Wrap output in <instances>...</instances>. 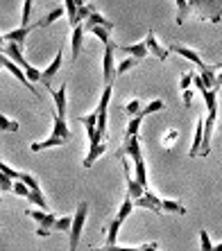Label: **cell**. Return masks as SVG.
I'll list each match as a JSON object with an SVG mask.
<instances>
[{"label": "cell", "mask_w": 222, "mask_h": 251, "mask_svg": "<svg viewBox=\"0 0 222 251\" xmlns=\"http://www.w3.org/2000/svg\"><path fill=\"white\" fill-rule=\"evenodd\" d=\"M191 14H195L202 21L220 23L222 21V0H188Z\"/></svg>", "instance_id": "cell-1"}, {"label": "cell", "mask_w": 222, "mask_h": 251, "mask_svg": "<svg viewBox=\"0 0 222 251\" xmlns=\"http://www.w3.org/2000/svg\"><path fill=\"white\" fill-rule=\"evenodd\" d=\"M86 215H88V201H80V206H77V213L73 215L70 231H68L70 251H77V242H80V235H82V228H84V222H86Z\"/></svg>", "instance_id": "cell-2"}, {"label": "cell", "mask_w": 222, "mask_h": 251, "mask_svg": "<svg viewBox=\"0 0 222 251\" xmlns=\"http://www.w3.org/2000/svg\"><path fill=\"white\" fill-rule=\"evenodd\" d=\"M116 43L111 41L105 46V59H102V75H105V86H111L113 79H116V68H113V50H116Z\"/></svg>", "instance_id": "cell-3"}, {"label": "cell", "mask_w": 222, "mask_h": 251, "mask_svg": "<svg viewBox=\"0 0 222 251\" xmlns=\"http://www.w3.org/2000/svg\"><path fill=\"white\" fill-rule=\"evenodd\" d=\"M77 120L84 125V129H86L88 147H91V145H100V143H102V138H100V134H98V111H91V113H86V116H80Z\"/></svg>", "instance_id": "cell-4"}, {"label": "cell", "mask_w": 222, "mask_h": 251, "mask_svg": "<svg viewBox=\"0 0 222 251\" xmlns=\"http://www.w3.org/2000/svg\"><path fill=\"white\" fill-rule=\"evenodd\" d=\"M28 215L34 220L36 224H39V228H46V231H50L53 233L55 231V224H57V217L53 215V213H48V210H28Z\"/></svg>", "instance_id": "cell-5"}, {"label": "cell", "mask_w": 222, "mask_h": 251, "mask_svg": "<svg viewBox=\"0 0 222 251\" xmlns=\"http://www.w3.org/2000/svg\"><path fill=\"white\" fill-rule=\"evenodd\" d=\"M134 206H139V208H150L152 213H157V215H161V213H164V210H161V197H157L150 188L143 193V197L136 199Z\"/></svg>", "instance_id": "cell-6"}, {"label": "cell", "mask_w": 222, "mask_h": 251, "mask_svg": "<svg viewBox=\"0 0 222 251\" xmlns=\"http://www.w3.org/2000/svg\"><path fill=\"white\" fill-rule=\"evenodd\" d=\"M2 52L12 59L16 66H21V68H23V73H25V68H28V66H32L28 59H25V54H23V46H18V43H5Z\"/></svg>", "instance_id": "cell-7"}, {"label": "cell", "mask_w": 222, "mask_h": 251, "mask_svg": "<svg viewBox=\"0 0 222 251\" xmlns=\"http://www.w3.org/2000/svg\"><path fill=\"white\" fill-rule=\"evenodd\" d=\"M145 46H147V52H152L159 61H166V59H168V54H170L168 48H164L161 43L157 41V34H154L152 29H150V32H147V36H145Z\"/></svg>", "instance_id": "cell-8"}, {"label": "cell", "mask_w": 222, "mask_h": 251, "mask_svg": "<svg viewBox=\"0 0 222 251\" xmlns=\"http://www.w3.org/2000/svg\"><path fill=\"white\" fill-rule=\"evenodd\" d=\"M123 170H125V179H127V197L129 199H140L143 197V193H145L147 188H143L136 179H132V175H129V163L127 161H123Z\"/></svg>", "instance_id": "cell-9"}, {"label": "cell", "mask_w": 222, "mask_h": 251, "mask_svg": "<svg viewBox=\"0 0 222 251\" xmlns=\"http://www.w3.org/2000/svg\"><path fill=\"white\" fill-rule=\"evenodd\" d=\"M61 61H64V54H61V50H59L57 54H55V59L48 64V68L41 73V82L46 88H50V84H53V77L59 73V68H61Z\"/></svg>", "instance_id": "cell-10"}, {"label": "cell", "mask_w": 222, "mask_h": 251, "mask_svg": "<svg viewBox=\"0 0 222 251\" xmlns=\"http://www.w3.org/2000/svg\"><path fill=\"white\" fill-rule=\"evenodd\" d=\"M202 143H204V118H197L195 123V136H193V145H191V158H197L202 152Z\"/></svg>", "instance_id": "cell-11"}, {"label": "cell", "mask_w": 222, "mask_h": 251, "mask_svg": "<svg viewBox=\"0 0 222 251\" xmlns=\"http://www.w3.org/2000/svg\"><path fill=\"white\" fill-rule=\"evenodd\" d=\"M82 39H84V23L75 25L73 27V39H70V61L75 64L77 57H80V50H82Z\"/></svg>", "instance_id": "cell-12"}, {"label": "cell", "mask_w": 222, "mask_h": 251, "mask_svg": "<svg viewBox=\"0 0 222 251\" xmlns=\"http://www.w3.org/2000/svg\"><path fill=\"white\" fill-rule=\"evenodd\" d=\"M170 50H172V52H177V54H179V57L188 59V61H193V64L197 66L199 70H202V68H204V66H206V64H204V59L199 57V54L195 52L193 48H186V46H179V43H175V46L170 48Z\"/></svg>", "instance_id": "cell-13"}, {"label": "cell", "mask_w": 222, "mask_h": 251, "mask_svg": "<svg viewBox=\"0 0 222 251\" xmlns=\"http://www.w3.org/2000/svg\"><path fill=\"white\" fill-rule=\"evenodd\" d=\"M39 25L32 23L29 27H16L12 29V32H7L5 34V43H18V46H23L25 48V39H28V34L32 32V29H36Z\"/></svg>", "instance_id": "cell-14"}, {"label": "cell", "mask_w": 222, "mask_h": 251, "mask_svg": "<svg viewBox=\"0 0 222 251\" xmlns=\"http://www.w3.org/2000/svg\"><path fill=\"white\" fill-rule=\"evenodd\" d=\"M59 145H66V140L53 131V134L48 136L46 140H41V143H32L29 150H32V152H41V150H50V147H59Z\"/></svg>", "instance_id": "cell-15"}, {"label": "cell", "mask_w": 222, "mask_h": 251, "mask_svg": "<svg viewBox=\"0 0 222 251\" xmlns=\"http://www.w3.org/2000/svg\"><path fill=\"white\" fill-rule=\"evenodd\" d=\"M50 93L55 98V109H57L59 118H66V84H61L59 88H50Z\"/></svg>", "instance_id": "cell-16"}, {"label": "cell", "mask_w": 222, "mask_h": 251, "mask_svg": "<svg viewBox=\"0 0 222 251\" xmlns=\"http://www.w3.org/2000/svg\"><path fill=\"white\" fill-rule=\"evenodd\" d=\"M105 152H107V143H100V145H91V147H88L86 158H84V168H93L95 158H100Z\"/></svg>", "instance_id": "cell-17"}, {"label": "cell", "mask_w": 222, "mask_h": 251, "mask_svg": "<svg viewBox=\"0 0 222 251\" xmlns=\"http://www.w3.org/2000/svg\"><path fill=\"white\" fill-rule=\"evenodd\" d=\"M120 50L123 52H127L129 57H134V59H145L147 57V46L145 41H140V43H134V46H120Z\"/></svg>", "instance_id": "cell-18"}, {"label": "cell", "mask_w": 222, "mask_h": 251, "mask_svg": "<svg viewBox=\"0 0 222 251\" xmlns=\"http://www.w3.org/2000/svg\"><path fill=\"white\" fill-rule=\"evenodd\" d=\"M84 32H91L93 36H98L105 46H107V43H111V34H109L111 29L105 27V25H84Z\"/></svg>", "instance_id": "cell-19"}, {"label": "cell", "mask_w": 222, "mask_h": 251, "mask_svg": "<svg viewBox=\"0 0 222 251\" xmlns=\"http://www.w3.org/2000/svg\"><path fill=\"white\" fill-rule=\"evenodd\" d=\"M53 125H55V134H59L64 140H70V129H68V125H66V118H59L57 113L53 116Z\"/></svg>", "instance_id": "cell-20"}, {"label": "cell", "mask_w": 222, "mask_h": 251, "mask_svg": "<svg viewBox=\"0 0 222 251\" xmlns=\"http://www.w3.org/2000/svg\"><path fill=\"white\" fill-rule=\"evenodd\" d=\"M161 210H168L175 215H186V206L181 201H172V199H161Z\"/></svg>", "instance_id": "cell-21"}, {"label": "cell", "mask_w": 222, "mask_h": 251, "mask_svg": "<svg viewBox=\"0 0 222 251\" xmlns=\"http://www.w3.org/2000/svg\"><path fill=\"white\" fill-rule=\"evenodd\" d=\"M199 77L204 79V86L206 88H218V75H216V68H213V66H204Z\"/></svg>", "instance_id": "cell-22"}, {"label": "cell", "mask_w": 222, "mask_h": 251, "mask_svg": "<svg viewBox=\"0 0 222 251\" xmlns=\"http://www.w3.org/2000/svg\"><path fill=\"white\" fill-rule=\"evenodd\" d=\"M120 226H123V222L113 217V220H111V224H109V228H107V245H109V247L116 245V240H118V228H120Z\"/></svg>", "instance_id": "cell-23"}, {"label": "cell", "mask_w": 222, "mask_h": 251, "mask_svg": "<svg viewBox=\"0 0 222 251\" xmlns=\"http://www.w3.org/2000/svg\"><path fill=\"white\" fill-rule=\"evenodd\" d=\"M132 208H134V199L125 197V199H123V204H120V208H118V213H116V220L125 222V220H127V217L132 215Z\"/></svg>", "instance_id": "cell-24"}, {"label": "cell", "mask_w": 222, "mask_h": 251, "mask_svg": "<svg viewBox=\"0 0 222 251\" xmlns=\"http://www.w3.org/2000/svg\"><path fill=\"white\" fill-rule=\"evenodd\" d=\"M64 14H66V7H55L53 12L48 14L46 18H41V21H39V23H36V25H39V27H48V25H50V23H55V21H57V18H61V16H64Z\"/></svg>", "instance_id": "cell-25"}, {"label": "cell", "mask_w": 222, "mask_h": 251, "mask_svg": "<svg viewBox=\"0 0 222 251\" xmlns=\"http://www.w3.org/2000/svg\"><path fill=\"white\" fill-rule=\"evenodd\" d=\"M18 129H21L18 120H12V118H7L5 113L0 111V131H18Z\"/></svg>", "instance_id": "cell-26"}, {"label": "cell", "mask_w": 222, "mask_h": 251, "mask_svg": "<svg viewBox=\"0 0 222 251\" xmlns=\"http://www.w3.org/2000/svg\"><path fill=\"white\" fill-rule=\"evenodd\" d=\"M143 118L145 116H134V118H129V125H127V131H125V138H132V136H136L139 134V127H140V123H143Z\"/></svg>", "instance_id": "cell-27"}, {"label": "cell", "mask_w": 222, "mask_h": 251, "mask_svg": "<svg viewBox=\"0 0 222 251\" xmlns=\"http://www.w3.org/2000/svg\"><path fill=\"white\" fill-rule=\"evenodd\" d=\"M188 14H191L188 0H177V25H184V21H186Z\"/></svg>", "instance_id": "cell-28"}, {"label": "cell", "mask_w": 222, "mask_h": 251, "mask_svg": "<svg viewBox=\"0 0 222 251\" xmlns=\"http://www.w3.org/2000/svg\"><path fill=\"white\" fill-rule=\"evenodd\" d=\"M28 199L32 201V204H36L41 210H48V201H46V197H43V193L41 190H29V195H28Z\"/></svg>", "instance_id": "cell-29"}, {"label": "cell", "mask_w": 222, "mask_h": 251, "mask_svg": "<svg viewBox=\"0 0 222 251\" xmlns=\"http://www.w3.org/2000/svg\"><path fill=\"white\" fill-rule=\"evenodd\" d=\"M18 181H23L25 186L29 188V190H41V183H39V179H36L34 175H29V172H21V179Z\"/></svg>", "instance_id": "cell-30"}, {"label": "cell", "mask_w": 222, "mask_h": 251, "mask_svg": "<svg viewBox=\"0 0 222 251\" xmlns=\"http://www.w3.org/2000/svg\"><path fill=\"white\" fill-rule=\"evenodd\" d=\"M32 5H34V0H25V5H23V18H21V27H29V18H32Z\"/></svg>", "instance_id": "cell-31"}, {"label": "cell", "mask_w": 222, "mask_h": 251, "mask_svg": "<svg viewBox=\"0 0 222 251\" xmlns=\"http://www.w3.org/2000/svg\"><path fill=\"white\" fill-rule=\"evenodd\" d=\"M136 64H139V59H134V57L123 59V61H120V66H118V70H116V75H125V73H127V70H132Z\"/></svg>", "instance_id": "cell-32"}, {"label": "cell", "mask_w": 222, "mask_h": 251, "mask_svg": "<svg viewBox=\"0 0 222 251\" xmlns=\"http://www.w3.org/2000/svg\"><path fill=\"white\" fill-rule=\"evenodd\" d=\"M70 224H73V217H57V224H55V231H64L68 233Z\"/></svg>", "instance_id": "cell-33"}, {"label": "cell", "mask_w": 222, "mask_h": 251, "mask_svg": "<svg viewBox=\"0 0 222 251\" xmlns=\"http://www.w3.org/2000/svg\"><path fill=\"white\" fill-rule=\"evenodd\" d=\"M125 111L129 113V118L139 116V113H140V102H139V100H129L127 104H125Z\"/></svg>", "instance_id": "cell-34"}, {"label": "cell", "mask_w": 222, "mask_h": 251, "mask_svg": "<svg viewBox=\"0 0 222 251\" xmlns=\"http://www.w3.org/2000/svg\"><path fill=\"white\" fill-rule=\"evenodd\" d=\"M199 245H202V251H213V245H211V238H209V231H199Z\"/></svg>", "instance_id": "cell-35"}, {"label": "cell", "mask_w": 222, "mask_h": 251, "mask_svg": "<svg viewBox=\"0 0 222 251\" xmlns=\"http://www.w3.org/2000/svg\"><path fill=\"white\" fill-rule=\"evenodd\" d=\"M0 172H2V175H7L9 179H21V172H18V170H14L12 165H7L5 161L0 163Z\"/></svg>", "instance_id": "cell-36"}, {"label": "cell", "mask_w": 222, "mask_h": 251, "mask_svg": "<svg viewBox=\"0 0 222 251\" xmlns=\"http://www.w3.org/2000/svg\"><path fill=\"white\" fill-rule=\"evenodd\" d=\"M0 190L2 193H12L14 190V181L7 175H2V172H0Z\"/></svg>", "instance_id": "cell-37"}, {"label": "cell", "mask_w": 222, "mask_h": 251, "mask_svg": "<svg viewBox=\"0 0 222 251\" xmlns=\"http://www.w3.org/2000/svg\"><path fill=\"white\" fill-rule=\"evenodd\" d=\"M177 136H179V131H177V129H170V131H166V136H164V147H172V145H175Z\"/></svg>", "instance_id": "cell-38"}, {"label": "cell", "mask_w": 222, "mask_h": 251, "mask_svg": "<svg viewBox=\"0 0 222 251\" xmlns=\"http://www.w3.org/2000/svg\"><path fill=\"white\" fill-rule=\"evenodd\" d=\"M12 193H16L18 197H25V199H28V195H29V188L25 186L23 181H16V183H14V190H12Z\"/></svg>", "instance_id": "cell-39"}, {"label": "cell", "mask_w": 222, "mask_h": 251, "mask_svg": "<svg viewBox=\"0 0 222 251\" xmlns=\"http://www.w3.org/2000/svg\"><path fill=\"white\" fill-rule=\"evenodd\" d=\"M191 84H193V73L181 75V79H179V88H181V91H188V88H191Z\"/></svg>", "instance_id": "cell-40"}, {"label": "cell", "mask_w": 222, "mask_h": 251, "mask_svg": "<svg viewBox=\"0 0 222 251\" xmlns=\"http://www.w3.org/2000/svg\"><path fill=\"white\" fill-rule=\"evenodd\" d=\"M181 100H184V104H186V109L191 104H193V88H188V91H184L181 93Z\"/></svg>", "instance_id": "cell-41"}, {"label": "cell", "mask_w": 222, "mask_h": 251, "mask_svg": "<svg viewBox=\"0 0 222 251\" xmlns=\"http://www.w3.org/2000/svg\"><path fill=\"white\" fill-rule=\"evenodd\" d=\"M193 84H195V88H197L199 93H202V91H206V86H204V79H202V77H199V75H195V73H193Z\"/></svg>", "instance_id": "cell-42"}, {"label": "cell", "mask_w": 222, "mask_h": 251, "mask_svg": "<svg viewBox=\"0 0 222 251\" xmlns=\"http://www.w3.org/2000/svg\"><path fill=\"white\" fill-rule=\"evenodd\" d=\"M157 249H159L157 242H150V245H140L139 247V251H157Z\"/></svg>", "instance_id": "cell-43"}, {"label": "cell", "mask_w": 222, "mask_h": 251, "mask_svg": "<svg viewBox=\"0 0 222 251\" xmlns=\"http://www.w3.org/2000/svg\"><path fill=\"white\" fill-rule=\"evenodd\" d=\"M2 48H5V34H0V52H2Z\"/></svg>", "instance_id": "cell-44"}, {"label": "cell", "mask_w": 222, "mask_h": 251, "mask_svg": "<svg viewBox=\"0 0 222 251\" xmlns=\"http://www.w3.org/2000/svg\"><path fill=\"white\" fill-rule=\"evenodd\" d=\"M213 251H222V242L220 245H213Z\"/></svg>", "instance_id": "cell-45"}, {"label": "cell", "mask_w": 222, "mask_h": 251, "mask_svg": "<svg viewBox=\"0 0 222 251\" xmlns=\"http://www.w3.org/2000/svg\"><path fill=\"white\" fill-rule=\"evenodd\" d=\"M218 86H222V70H220V75H218Z\"/></svg>", "instance_id": "cell-46"}, {"label": "cell", "mask_w": 222, "mask_h": 251, "mask_svg": "<svg viewBox=\"0 0 222 251\" xmlns=\"http://www.w3.org/2000/svg\"><path fill=\"white\" fill-rule=\"evenodd\" d=\"M213 68H216V70H222V61H220V64H216Z\"/></svg>", "instance_id": "cell-47"}, {"label": "cell", "mask_w": 222, "mask_h": 251, "mask_svg": "<svg viewBox=\"0 0 222 251\" xmlns=\"http://www.w3.org/2000/svg\"><path fill=\"white\" fill-rule=\"evenodd\" d=\"M0 163H2V158H0Z\"/></svg>", "instance_id": "cell-48"}, {"label": "cell", "mask_w": 222, "mask_h": 251, "mask_svg": "<svg viewBox=\"0 0 222 251\" xmlns=\"http://www.w3.org/2000/svg\"><path fill=\"white\" fill-rule=\"evenodd\" d=\"M0 201H2V197H0Z\"/></svg>", "instance_id": "cell-49"}]
</instances>
